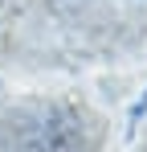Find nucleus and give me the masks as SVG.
I'll return each mask as SVG.
<instances>
[{
	"label": "nucleus",
	"instance_id": "nucleus-1",
	"mask_svg": "<svg viewBox=\"0 0 147 152\" xmlns=\"http://www.w3.org/2000/svg\"><path fill=\"white\" fill-rule=\"evenodd\" d=\"M0 140L8 152H78L82 124L66 103H33L8 115Z\"/></svg>",
	"mask_w": 147,
	"mask_h": 152
}]
</instances>
